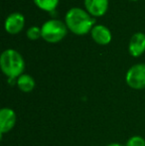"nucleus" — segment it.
Segmentation results:
<instances>
[{"label": "nucleus", "mask_w": 145, "mask_h": 146, "mask_svg": "<svg viewBox=\"0 0 145 146\" xmlns=\"http://www.w3.org/2000/svg\"><path fill=\"white\" fill-rule=\"evenodd\" d=\"M95 20L79 8H72L66 15V23L69 29L77 35H83L93 27Z\"/></svg>", "instance_id": "f257e3e1"}, {"label": "nucleus", "mask_w": 145, "mask_h": 146, "mask_svg": "<svg viewBox=\"0 0 145 146\" xmlns=\"http://www.w3.org/2000/svg\"><path fill=\"white\" fill-rule=\"evenodd\" d=\"M34 2L41 9L46 10V11H52L58 5L59 0H34Z\"/></svg>", "instance_id": "9b49d317"}, {"label": "nucleus", "mask_w": 145, "mask_h": 146, "mask_svg": "<svg viewBox=\"0 0 145 146\" xmlns=\"http://www.w3.org/2000/svg\"><path fill=\"white\" fill-rule=\"evenodd\" d=\"M126 83L130 88L141 90L145 88V65L138 64L128 70L126 74Z\"/></svg>", "instance_id": "20e7f679"}, {"label": "nucleus", "mask_w": 145, "mask_h": 146, "mask_svg": "<svg viewBox=\"0 0 145 146\" xmlns=\"http://www.w3.org/2000/svg\"><path fill=\"white\" fill-rule=\"evenodd\" d=\"M17 85L20 90L24 92H29L35 87L34 79L29 75H21L17 81Z\"/></svg>", "instance_id": "9d476101"}, {"label": "nucleus", "mask_w": 145, "mask_h": 146, "mask_svg": "<svg viewBox=\"0 0 145 146\" xmlns=\"http://www.w3.org/2000/svg\"><path fill=\"white\" fill-rule=\"evenodd\" d=\"M0 66L3 73L7 77L14 79L18 76H21L23 73L25 63L19 53L9 49L2 53L0 58Z\"/></svg>", "instance_id": "f03ea898"}, {"label": "nucleus", "mask_w": 145, "mask_h": 146, "mask_svg": "<svg viewBox=\"0 0 145 146\" xmlns=\"http://www.w3.org/2000/svg\"><path fill=\"white\" fill-rule=\"evenodd\" d=\"M42 37L50 43H56L62 40L67 34V27L59 20H50L43 25Z\"/></svg>", "instance_id": "7ed1b4c3"}, {"label": "nucleus", "mask_w": 145, "mask_h": 146, "mask_svg": "<svg viewBox=\"0 0 145 146\" xmlns=\"http://www.w3.org/2000/svg\"><path fill=\"white\" fill-rule=\"evenodd\" d=\"M126 146H145V140L141 136H132L126 142Z\"/></svg>", "instance_id": "f8f14e48"}, {"label": "nucleus", "mask_w": 145, "mask_h": 146, "mask_svg": "<svg viewBox=\"0 0 145 146\" xmlns=\"http://www.w3.org/2000/svg\"><path fill=\"white\" fill-rule=\"evenodd\" d=\"M27 36L31 40H36L40 36H42V31H41L40 28L36 27V26L35 27H31L27 31Z\"/></svg>", "instance_id": "ddd939ff"}, {"label": "nucleus", "mask_w": 145, "mask_h": 146, "mask_svg": "<svg viewBox=\"0 0 145 146\" xmlns=\"http://www.w3.org/2000/svg\"><path fill=\"white\" fill-rule=\"evenodd\" d=\"M91 36L93 40L97 43L101 45H107L109 44L111 40V34L110 31L107 27L103 25L95 26L91 30Z\"/></svg>", "instance_id": "1a4fd4ad"}, {"label": "nucleus", "mask_w": 145, "mask_h": 146, "mask_svg": "<svg viewBox=\"0 0 145 146\" xmlns=\"http://www.w3.org/2000/svg\"><path fill=\"white\" fill-rule=\"evenodd\" d=\"M87 11L93 16H101L107 12L109 0H85Z\"/></svg>", "instance_id": "6e6552de"}, {"label": "nucleus", "mask_w": 145, "mask_h": 146, "mask_svg": "<svg viewBox=\"0 0 145 146\" xmlns=\"http://www.w3.org/2000/svg\"><path fill=\"white\" fill-rule=\"evenodd\" d=\"M16 123V114L11 108H2L0 110V132L1 135L10 131Z\"/></svg>", "instance_id": "39448f33"}, {"label": "nucleus", "mask_w": 145, "mask_h": 146, "mask_svg": "<svg viewBox=\"0 0 145 146\" xmlns=\"http://www.w3.org/2000/svg\"><path fill=\"white\" fill-rule=\"evenodd\" d=\"M107 146H122V145L118 144V143H111V144H109V145H107Z\"/></svg>", "instance_id": "4468645a"}, {"label": "nucleus", "mask_w": 145, "mask_h": 146, "mask_svg": "<svg viewBox=\"0 0 145 146\" xmlns=\"http://www.w3.org/2000/svg\"><path fill=\"white\" fill-rule=\"evenodd\" d=\"M145 51V35L136 33L132 36L129 43V52L133 57H138Z\"/></svg>", "instance_id": "0eeeda50"}, {"label": "nucleus", "mask_w": 145, "mask_h": 146, "mask_svg": "<svg viewBox=\"0 0 145 146\" xmlns=\"http://www.w3.org/2000/svg\"><path fill=\"white\" fill-rule=\"evenodd\" d=\"M24 16L20 13H12L5 21V29L8 33L16 34L24 27Z\"/></svg>", "instance_id": "423d86ee"}]
</instances>
